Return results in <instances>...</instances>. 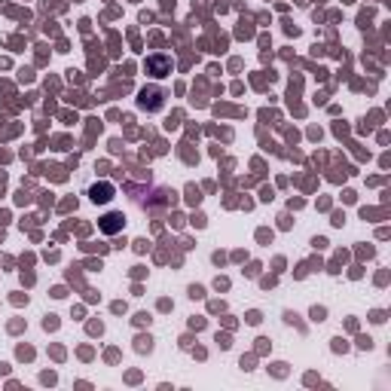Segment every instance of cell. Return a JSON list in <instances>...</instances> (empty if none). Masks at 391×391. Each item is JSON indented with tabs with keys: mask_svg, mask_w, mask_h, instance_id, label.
Returning <instances> with one entry per match:
<instances>
[{
	"mask_svg": "<svg viewBox=\"0 0 391 391\" xmlns=\"http://www.w3.org/2000/svg\"><path fill=\"white\" fill-rule=\"evenodd\" d=\"M122 226H126V217H122V214H107V217H101V232H107V236L120 232Z\"/></svg>",
	"mask_w": 391,
	"mask_h": 391,
	"instance_id": "cell-1",
	"label": "cell"
},
{
	"mask_svg": "<svg viewBox=\"0 0 391 391\" xmlns=\"http://www.w3.org/2000/svg\"><path fill=\"white\" fill-rule=\"evenodd\" d=\"M107 199H113V183H95L92 202H107Z\"/></svg>",
	"mask_w": 391,
	"mask_h": 391,
	"instance_id": "cell-2",
	"label": "cell"
},
{
	"mask_svg": "<svg viewBox=\"0 0 391 391\" xmlns=\"http://www.w3.org/2000/svg\"><path fill=\"white\" fill-rule=\"evenodd\" d=\"M147 67H156V71H162V67H171V61H168V58H153V61H147Z\"/></svg>",
	"mask_w": 391,
	"mask_h": 391,
	"instance_id": "cell-3",
	"label": "cell"
}]
</instances>
